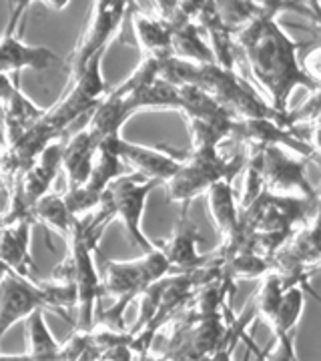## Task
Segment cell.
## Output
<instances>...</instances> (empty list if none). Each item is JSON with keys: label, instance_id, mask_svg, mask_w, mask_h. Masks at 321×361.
Listing matches in <instances>:
<instances>
[{"label": "cell", "instance_id": "obj_1", "mask_svg": "<svg viewBox=\"0 0 321 361\" xmlns=\"http://www.w3.org/2000/svg\"><path fill=\"white\" fill-rule=\"evenodd\" d=\"M233 47L243 51L251 75L267 90L271 106L277 113H287L296 87H305L311 92L320 90V82L299 65V44L277 25V18L261 13V8L257 18L233 32Z\"/></svg>", "mask_w": 321, "mask_h": 361}, {"label": "cell", "instance_id": "obj_2", "mask_svg": "<svg viewBox=\"0 0 321 361\" xmlns=\"http://www.w3.org/2000/svg\"><path fill=\"white\" fill-rule=\"evenodd\" d=\"M245 167V151L225 159L219 151H183L179 171L165 183L171 203L191 205L193 199L205 195L219 180H235Z\"/></svg>", "mask_w": 321, "mask_h": 361}, {"label": "cell", "instance_id": "obj_3", "mask_svg": "<svg viewBox=\"0 0 321 361\" xmlns=\"http://www.w3.org/2000/svg\"><path fill=\"white\" fill-rule=\"evenodd\" d=\"M157 185L159 183L155 180H145L135 173H128L125 177L113 180L101 199L111 209L113 219H119L125 225L128 239L143 249V253H151L157 249L153 241L143 233L141 227L147 197L153 193Z\"/></svg>", "mask_w": 321, "mask_h": 361}, {"label": "cell", "instance_id": "obj_4", "mask_svg": "<svg viewBox=\"0 0 321 361\" xmlns=\"http://www.w3.org/2000/svg\"><path fill=\"white\" fill-rule=\"evenodd\" d=\"M135 4L121 2V0H101L92 4L89 26L85 35L78 39L77 49L71 54V73L73 77L83 71L92 56L104 54L109 44L119 37L123 30V23L131 18Z\"/></svg>", "mask_w": 321, "mask_h": 361}, {"label": "cell", "instance_id": "obj_5", "mask_svg": "<svg viewBox=\"0 0 321 361\" xmlns=\"http://www.w3.org/2000/svg\"><path fill=\"white\" fill-rule=\"evenodd\" d=\"M104 279L103 293L115 299H128L133 301L155 281L167 277L169 267L163 251L157 249L151 253H143V257L135 261H109L104 259Z\"/></svg>", "mask_w": 321, "mask_h": 361}, {"label": "cell", "instance_id": "obj_6", "mask_svg": "<svg viewBox=\"0 0 321 361\" xmlns=\"http://www.w3.org/2000/svg\"><path fill=\"white\" fill-rule=\"evenodd\" d=\"M51 310L47 285L30 281L13 271L0 279V339L16 322L26 319L32 311Z\"/></svg>", "mask_w": 321, "mask_h": 361}, {"label": "cell", "instance_id": "obj_7", "mask_svg": "<svg viewBox=\"0 0 321 361\" xmlns=\"http://www.w3.org/2000/svg\"><path fill=\"white\" fill-rule=\"evenodd\" d=\"M26 6H30V2H18L14 6L6 30L0 37V77H16L25 68L44 71L52 61H56V54L51 49L32 47L20 39L23 28H18V23L26 13Z\"/></svg>", "mask_w": 321, "mask_h": 361}, {"label": "cell", "instance_id": "obj_8", "mask_svg": "<svg viewBox=\"0 0 321 361\" xmlns=\"http://www.w3.org/2000/svg\"><path fill=\"white\" fill-rule=\"evenodd\" d=\"M309 159H291L279 145L261 149V180L267 193H287L297 189L305 199H320L317 191L305 175Z\"/></svg>", "mask_w": 321, "mask_h": 361}, {"label": "cell", "instance_id": "obj_9", "mask_svg": "<svg viewBox=\"0 0 321 361\" xmlns=\"http://www.w3.org/2000/svg\"><path fill=\"white\" fill-rule=\"evenodd\" d=\"M115 153L127 165L128 173H135L145 180L167 183L181 167L183 151H175L171 147H143L125 141L123 137L116 141Z\"/></svg>", "mask_w": 321, "mask_h": 361}, {"label": "cell", "instance_id": "obj_10", "mask_svg": "<svg viewBox=\"0 0 321 361\" xmlns=\"http://www.w3.org/2000/svg\"><path fill=\"white\" fill-rule=\"evenodd\" d=\"M44 113L47 109L37 106L23 92L18 75L14 78L0 77V118L6 145L18 141L26 130L39 123Z\"/></svg>", "mask_w": 321, "mask_h": 361}, {"label": "cell", "instance_id": "obj_11", "mask_svg": "<svg viewBox=\"0 0 321 361\" xmlns=\"http://www.w3.org/2000/svg\"><path fill=\"white\" fill-rule=\"evenodd\" d=\"M203 241V237L197 231V225L189 219V207L181 209V215L175 223V231L169 237L167 241H163L159 249L163 251V255L167 259L171 271H179V273H191V271L201 269L205 265H211L221 259L213 253L201 255L197 251V245Z\"/></svg>", "mask_w": 321, "mask_h": 361}, {"label": "cell", "instance_id": "obj_12", "mask_svg": "<svg viewBox=\"0 0 321 361\" xmlns=\"http://www.w3.org/2000/svg\"><path fill=\"white\" fill-rule=\"evenodd\" d=\"M32 221L23 219L6 223L0 227V263H4L8 269L37 281L39 271L30 255V229H32Z\"/></svg>", "mask_w": 321, "mask_h": 361}, {"label": "cell", "instance_id": "obj_13", "mask_svg": "<svg viewBox=\"0 0 321 361\" xmlns=\"http://www.w3.org/2000/svg\"><path fill=\"white\" fill-rule=\"evenodd\" d=\"M193 23L197 25L201 37H207V47L213 54L215 65L227 71H235V47H233V35L227 26L221 23L215 2H201L199 11L195 14Z\"/></svg>", "mask_w": 321, "mask_h": 361}, {"label": "cell", "instance_id": "obj_14", "mask_svg": "<svg viewBox=\"0 0 321 361\" xmlns=\"http://www.w3.org/2000/svg\"><path fill=\"white\" fill-rule=\"evenodd\" d=\"M26 351L23 355H2L0 361H61V343L52 337L44 319V310L32 311L25 319Z\"/></svg>", "mask_w": 321, "mask_h": 361}, {"label": "cell", "instance_id": "obj_15", "mask_svg": "<svg viewBox=\"0 0 321 361\" xmlns=\"http://www.w3.org/2000/svg\"><path fill=\"white\" fill-rule=\"evenodd\" d=\"M95 155H97V142L92 141L87 129L78 130L64 142L61 171H64L66 175V189H75L87 183L92 171Z\"/></svg>", "mask_w": 321, "mask_h": 361}, {"label": "cell", "instance_id": "obj_16", "mask_svg": "<svg viewBox=\"0 0 321 361\" xmlns=\"http://www.w3.org/2000/svg\"><path fill=\"white\" fill-rule=\"evenodd\" d=\"M131 18H133V30L137 37V44L141 49V59H155L161 63L167 59H173L171 32L165 23L151 18V16H145L137 8H133Z\"/></svg>", "mask_w": 321, "mask_h": 361}, {"label": "cell", "instance_id": "obj_17", "mask_svg": "<svg viewBox=\"0 0 321 361\" xmlns=\"http://www.w3.org/2000/svg\"><path fill=\"white\" fill-rule=\"evenodd\" d=\"M205 195L207 209L217 225L221 239L225 241L237 231V225H239V203L235 199L233 180H219Z\"/></svg>", "mask_w": 321, "mask_h": 361}, {"label": "cell", "instance_id": "obj_18", "mask_svg": "<svg viewBox=\"0 0 321 361\" xmlns=\"http://www.w3.org/2000/svg\"><path fill=\"white\" fill-rule=\"evenodd\" d=\"M235 118H187L191 151H219V145L231 137Z\"/></svg>", "mask_w": 321, "mask_h": 361}, {"label": "cell", "instance_id": "obj_19", "mask_svg": "<svg viewBox=\"0 0 321 361\" xmlns=\"http://www.w3.org/2000/svg\"><path fill=\"white\" fill-rule=\"evenodd\" d=\"M30 217H32V223H40L51 231L61 233L66 239L71 235V227H73V221H75V217L71 215L68 207L64 203L63 195L56 193L44 195L39 203L32 207Z\"/></svg>", "mask_w": 321, "mask_h": 361}, {"label": "cell", "instance_id": "obj_20", "mask_svg": "<svg viewBox=\"0 0 321 361\" xmlns=\"http://www.w3.org/2000/svg\"><path fill=\"white\" fill-rule=\"evenodd\" d=\"M303 305H305V297H303L301 283H285V291H283L281 301H279L277 311H275V317L271 322L273 334L275 336L293 334L297 323L301 319Z\"/></svg>", "mask_w": 321, "mask_h": 361}, {"label": "cell", "instance_id": "obj_21", "mask_svg": "<svg viewBox=\"0 0 321 361\" xmlns=\"http://www.w3.org/2000/svg\"><path fill=\"white\" fill-rule=\"evenodd\" d=\"M283 291H285V281L279 273L271 271L263 277L261 281V289L257 293V301H255V313L265 319V322H273L275 317V311H277V305L281 301Z\"/></svg>", "mask_w": 321, "mask_h": 361}, {"label": "cell", "instance_id": "obj_22", "mask_svg": "<svg viewBox=\"0 0 321 361\" xmlns=\"http://www.w3.org/2000/svg\"><path fill=\"white\" fill-rule=\"evenodd\" d=\"M215 11L221 23L227 26L233 35L259 16V4L257 2H215Z\"/></svg>", "mask_w": 321, "mask_h": 361}, {"label": "cell", "instance_id": "obj_23", "mask_svg": "<svg viewBox=\"0 0 321 361\" xmlns=\"http://www.w3.org/2000/svg\"><path fill=\"white\" fill-rule=\"evenodd\" d=\"M296 331L275 336V349L265 357V361H297L296 357Z\"/></svg>", "mask_w": 321, "mask_h": 361}, {"label": "cell", "instance_id": "obj_24", "mask_svg": "<svg viewBox=\"0 0 321 361\" xmlns=\"http://www.w3.org/2000/svg\"><path fill=\"white\" fill-rule=\"evenodd\" d=\"M235 341L237 337H229L223 341V345L209 357V361H233V349H235Z\"/></svg>", "mask_w": 321, "mask_h": 361}, {"label": "cell", "instance_id": "obj_25", "mask_svg": "<svg viewBox=\"0 0 321 361\" xmlns=\"http://www.w3.org/2000/svg\"><path fill=\"white\" fill-rule=\"evenodd\" d=\"M0 227H2V215H0Z\"/></svg>", "mask_w": 321, "mask_h": 361}]
</instances>
